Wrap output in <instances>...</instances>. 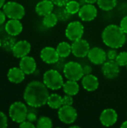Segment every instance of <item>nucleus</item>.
<instances>
[{"mask_svg":"<svg viewBox=\"0 0 127 128\" xmlns=\"http://www.w3.org/2000/svg\"><path fill=\"white\" fill-rule=\"evenodd\" d=\"M49 96V88L43 82L37 80L30 82L23 93L25 103L32 108H38L46 105Z\"/></svg>","mask_w":127,"mask_h":128,"instance_id":"nucleus-1","label":"nucleus"},{"mask_svg":"<svg viewBox=\"0 0 127 128\" xmlns=\"http://www.w3.org/2000/svg\"><path fill=\"white\" fill-rule=\"evenodd\" d=\"M102 40L107 46L119 49L125 44L127 37L120 26L110 24L103 29L102 32Z\"/></svg>","mask_w":127,"mask_h":128,"instance_id":"nucleus-2","label":"nucleus"},{"mask_svg":"<svg viewBox=\"0 0 127 128\" xmlns=\"http://www.w3.org/2000/svg\"><path fill=\"white\" fill-rule=\"evenodd\" d=\"M43 82L49 89L56 91L62 88L64 82L60 71L55 69H50L43 74Z\"/></svg>","mask_w":127,"mask_h":128,"instance_id":"nucleus-3","label":"nucleus"},{"mask_svg":"<svg viewBox=\"0 0 127 128\" xmlns=\"http://www.w3.org/2000/svg\"><path fill=\"white\" fill-rule=\"evenodd\" d=\"M63 73L65 78L68 80L79 81L84 76L83 67L76 62H68L65 64L63 69Z\"/></svg>","mask_w":127,"mask_h":128,"instance_id":"nucleus-4","label":"nucleus"},{"mask_svg":"<svg viewBox=\"0 0 127 128\" xmlns=\"http://www.w3.org/2000/svg\"><path fill=\"white\" fill-rule=\"evenodd\" d=\"M28 111V110L25 104L16 101L10 105L9 108V116L13 122L20 124L26 120Z\"/></svg>","mask_w":127,"mask_h":128,"instance_id":"nucleus-5","label":"nucleus"},{"mask_svg":"<svg viewBox=\"0 0 127 128\" xmlns=\"http://www.w3.org/2000/svg\"><path fill=\"white\" fill-rule=\"evenodd\" d=\"M3 10L7 17L9 19L21 20L25 14L24 7L16 2H6L3 6Z\"/></svg>","mask_w":127,"mask_h":128,"instance_id":"nucleus-6","label":"nucleus"},{"mask_svg":"<svg viewBox=\"0 0 127 128\" xmlns=\"http://www.w3.org/2000/svg\"><path fill=\"white\" fill-rule=\"evenodd\" d=\"M58 117L65 124H73L78 117V112L73 105H64L58 109Z\"/></svg>","mask_w":127,"mask_h":128,"instance_id":"nucleus-7","label":"nucleus"},{"mask_svg":"<svg viewBox=\"0 0 127 128\" xmlns=\"http://www.w3.org/2000/svg\"><path fill=\"white\" fill-rule=\"evenodd\" d=\"M83 34L84 26L82 23L79 21L70 22L65 29V36L68 40L71 41H75L76 40L81 39Z\"/></svg>","mask_w":127,"mask_h":128,"instance_id":"nucleus-8","label":"nucleus"},{"mask_svg":"<svg viewBox=\"0 0 127 128\" xmlns=\"http://www.w3.org/2000/svg\"><path fill=\"white\" fill-rule=\"evenodd\" d=\"M72 54L76 58H85L88 56L91 49L89 43L85 39H79L73 41L71 44Z\"/></svg>","mask_w":127,"mask_h":128,"instance_id":"nucleus-9","label":"nucleus"},{"mask_svg":"<svg viewBox=\"0 0 127 128\" xmlns=\"http://www.w3.org/2000/svg\"><path fill=\"white\" fill-rule=\"evenodd\" d=\"M101 70L106 78L113 80L120 74V65L115 60H106L102 64Z\"/></svg>","mask_w":127,"mask_h":128,"instance_id":"nucleus-10","label":"nucleus"},{"mask_svg":"<svg viewBox=\"0 0 127 128\" xmlns=\"http://www.w3.org/2000/svg\"><path fill=\"white\" fill-rule=\"evenodd\" d=\"M88 58L89 61L96 65H101L107 60L106 52L98 46L91 48L88 54Z\"/></svg>","mask_w":127,"mask_h":128,"instance_id":"nucleus-11","label":"nucleus"},{"mask_svg":"<svg viewBox=\"0 0 127 128\" xmlns=\"http://www.w3.org/2000/svg\"><path fill=\"white\" fill-rule=\"evenodd\" d=\"M78 14L82 21L90 22L97 17V9L93 4H85L80 8Z\"/></svg>","mask_w":127,"mask_h":128,"instance_id":"nucleus-12","label":"nucleus"},{"mask_svg":"<svg viewBox=\"0 0 127 128\" xmlns=\"http://www.w3.org/2000/svg\"><path fill=\"white\" fill-rule=\"evenodd\" d=\"M118 118L117 112L112 108L105 109L100 116V123L105 127H112L116 124Z\"/></svg>","mask_w":127,"mask_h":128,"instance_id":"nucleus-13","label":"nucleus"},{"mask_svg":"<svg viewBox=\"0 0 127 128\" xmlns=\"http://www.w3.org/2000/svg\"><path fill=\"white\" fill-rule=\"evenodd\" d=\"M40 56L43 62L49 64H54L60 58L56 49L52 46H46L43 48L40 51Z\"/></svg>","mask_w":127,"mask_h":128,"instance_id":"nucleus-14","label":"nucleus"},{"mask_svg":"<svg viewBox=\"0 0 127 128\" xmlns=\"http://www.w3.org/2000/svg\"><path fill=\"white\" fill-rule=\"evenodd\" d=\"M31 44L27 40H19L16 42L12 50V53L14 57L22 58L24 56H28L31 51Z\"/></svg>","mask_w":127,"mask_h":128,"instance_id":"nucleus-15","label":"nucleus"},{"mask_svg":"<svg viewBox=\"0 0 127 128\" xmlns=\"http://www.w3.org/2000/svg\"><path fill=\"white\" fill-rule=\"evenodd\" d=\"M19 68L25 74H32L37 68L35 59L33 57L28 56L22 57L19 62Z\"/></svg>","mask_w":127,"mask_h":128,"instance_id":"nucleus-16","label":"nucleus"},{"mask_svg":"<svg viewBox=\"0 0 127 128\" xmlns=\"http://www.w3.org/2000/svg\"><path fill=\"white\" fill-rule=\"evenodd\" d=\"M82 85L84 89L88 92H94L99 88V80L93 74L84 75L82 78Z\"/></svg>","mask_w":127,"mask_h":128,"instance_id":"nucleus-17","label":"nucleus"},{"mask_svg":"<svg viewBox=\"0 0 127 128\" xmlns=\"http://www.w3.org/2000/svg\"><path fill=\"white\" fill-rule=\"evenodd\" d=\"M5 31L10 36H16L22 31V24L19 20L10 19L5 25Z\"/></svg>","mask_w":127,"mask_h":128,"instance_id":"nucleus-18","label":"nucleus"},{"mask_svg":"<svg viewBox=\"0 0 127 128\" xmlns=\"http://www.w3.org/2000/svg\"><path fill=\"white\" fill-rule=\"evenodd\" d=\"M54 10V4L51 0H42L39 2L36 7L35 11L39 16H44L46 14L52 13Z\"/></svg>","mask_w":127,"mask_h":128,"instance_id":"nucleus-19","label":"nucleus"},{"mask_svg":"<svg viewBox=\"0 0 127 128\" xmlns=\"http://www.w3.org/2000/svg\"><path fill=\"white\" fill-rule=\"evenodd\" d=\"M25 74L22 70L20 68H12L7 72V79L10 82L13 83H20L25 80Z\"/></svg>","mask_w":127,"mask_h":128,"instance_id":"nucleus-20","label":"nucleus"},{"mask_svg":"<svg viewBox=\"0 0 127 128\" xmlns=\"http://www.w3.org/2000/svg\"><path fill=\"white\" fill-rule=\"evenodd\" d=\"M63 91L65 93V94L75 96L79 92V85L77 82V81L73 80H68L65 82H64L62 86Z\"/></svg>","mask_w":127,"mask_h":128,"instance_id":"nucleus-21","label":"nucleus"},{"mask_svg":"<svg viewBox=\"0 0 127 128\" xmlns=\"http://www.w3.org/2000/svg\"><path fill=\"white\" fill-rule=\"evenodd\" d=\"M46 104L51 109L58 110L63 106V97H61L58 94H51L49 96Z\"/></svg>","mask_w":127,"mask_h":128,"instance_id":"nucleus-22","label":"nucleus"},{"mask_svg":"<svg viewBox=\"0 0 127 128\" xmlns=\"http://www.w3.org/2000/svg\"><path fill=\"white\" fill-rule=\"evenodd\" d=\"M56 50L60 58H67L70 55V53H72L71 44L66 41L61 42L58 44Z\"/></svg>","mask_w":127,"mask_h":128,"instance_id":"nucleus-23","label":"nucleus"},{"mask_svg":"<svg viewBox=\"0 0 127 128\" xmlns=\"http://www.w3.org/2000/svg\"><path fill=\"white\" fill-rule=\"evenodd\" d=\"M54 13L57 16L58 21L61 22H66L69 20L71 16V14L67 10L65 7H57Z\"/></svg>","mask_w":127,"mask_h":128,"instance_id":"nucleus-24","label":"nucleus"},{"mask_svg":"<svg viewBox=\"0 0 127 128\" xmlns=\"http://www.w3.org/2000/svg\"><path fill=\"white\" fill-rule=\"evenodd\" d=\"M118 0H97L98 7L105 11H109L114 9L117 5Z\"/></svg>","mask_w":127,"mask_h":128,"instance_id":"nucleus-25","label":"nucleus"},{"mask_svg":"<svg viewBox=\"0 0 127 128\" xmlns=\"http://www.w3.org/2000/svg\"><path fill=\"white\" fill-rule=\"evenodd\" d=\"M58 21V20L57 16L55 15L54 12H52L43 16V24L47 28H52L57 24Z\"/></svg>","mask_w":127,"mask_h":128,"instance_id":"nucleus-26","label":"nucleus"},{"mask_svg":"<svg viewBox=\"0 0 127 128\" xmlns=\"http://www.w3.org/2000/svg\"><path fill=\"white\" fill-rule=\"evenodd\" d=\"M65 8L71 15H73L79 13L81 8V4L79 2L76 0H70L66 4Z\"/></svg>","mask_w":127,"mask_h":128,"instance_id":"nucleus-27","label":"nucleus"},{"mask_svg":"<svg viewBox=\"0 0 127 128\" xmlns=\"http://www.w3.org/2000/svg\"><path fill=\"white\" fill-rule=\"evenodd\" d=\"M36 127L37 128H52L53 127L52 121L47 116H41L37 119Z\"/></svg>","mask_w":127,"mask_h":128,"instance_id":"nucleus-28","label":"nucleus"},{"mask_svg":"<svg viewBox=\"0 0 127 128\" xmlns=\"http://www.w3.org/2000/svg\"><path fill=\"white\" fill-rule=\"evenodd\" d=\"M115 61L120 67H126L127 65V52L124 51L118 53Z\"/></svg>","mask_w":127,"mask_h":128,"instance_id":"nucleus-29","label":"nucleus"},{"mask_svg":"<svg viewBox=\"0 0 127 128\" xmlns=\"http://www.w3.org/2000/svg\"><path fill=\"white\" fill-rule=\"evenodd\" d=\"M15 44H16L15 40L13 38L9 37V38H6L3 40L1 46H3V48L5 50H7V51H12V50H13V46H14Z\"/></svg>","mask_w":127,"mask_h":128,"instance_id":"nucleus-30","label":"nucleus"},{"mask_svg":"<svg viewBox=\"0 0 127 128\" xmlns=\"http://www.w3.org/2000/svg\"><path fill=\"white\" fill-rule=\"evenodd\" d=\"M106 55H107V59L108 60H115L118 53L116 49L111 48L110 50H109L106 52Z\"/></svg>","mask_w":127,"mask_h":128,"instance_id":"nucleus-31","label":"nucleus"},{"mask_svg":"<svg viewBox=\"0 0 127 128\" xmlns=\"http://www.w3.org/2000/svg\"><path fill=\"white\" fill-rule=\"evenodd\" d=\"M66 63L67 62H65L64 58H60L59 60L56 63L54 64V65H55V68L54 69H55V70H57L58 71H60V70L63 71V69H64V65H65Z\"/></svg>","mask_w":127,"mask_h":128,"instance_id":"nucleus-32","label":"nucleus"},{"mask_svg":"<svg viewBox=\"0 0 127 128\" xmlns=\"http://www.w3.org/2000/svg\"><path fill=\"white\" fill-rule=\"evenodd\" d=\"M7 127V118L6 115L0 111V128H6Z\"/></svg>","mask_w":127,"mask_h":128,"instance_id":"nucleus-33","label":"nucleus"},{"mask_svg":"<svg viewBox=\"0 0 127 128\" xmlns=\"http://www.w3.org/2000/svg\"><path fill=\"white\" fill-rule=\"evenodd\" d=\"M26 120L34 123L35 122L37 121V113L36 112L33 111V110H31V111H28V114H27V118H26Z\"/></svg>","mask_w":127,"mask_h":128,"instance_id":"nucleus-34","label":"nucleus"},{"mask_svg":"<svg viewBox=\"0 0 127 128\" xmlns=\"http://www.w3.org/2000/svg\"><path fill=\"white\" fill-rule=\"evenodd\" d=\"M73 96L65 94L63 97V106L64 105H73Z\"/></svg>","mask_w":127,"mask_h":128,"instance_id":"nucleus-35","label":"nucleus"},{"mask_svg":"<svg viewBox=\"0 0 127 128\" xmlns=\"http://www.w3.org/2000/svg\"><path fill=\"white\" fill-rule=\"evenodd\" d=\"M120 26L121 28V29L124 31V32L127 34V16H125L120 22Z\"/></svg>","mask_w":127,"mask_h":128,"instance_id":"nucleus-36","label":"nucleus"},{"mask_svg":"<svg viewBox=\"0 0 127 128\" xmlns=\"http://www.w3.org/2000/svg\"><path fill=\"white\" fill-rule=\"evenodd\" d=\"M36 126L32 122H31L28 120H25L19 124V128H34Z\"/></svg>","mask_w":127,"mask_h":128,"instance_id":"nucleus-37","label":"nucleus"},{"mask_svg":"<svg viewBox=\"0 0 127 128\" xmlns=\"http://www.w3.org/2000/svg\"><path fill=\"white\" fill-rule=\"evenodd\" d=\"M54 5L57 7H65L70 0H51Z\"/></svg>","mask_w":127,"mask_h":128,"instance_id":"nucleus-38","label":"nucleus"},{"mask_svg":"<svg viewBox=\"0 0 127 128\" xmlns=\"http://www.w3.org/2000/svg\"><path fill=\"white\" fill-rule=\"evenodd\" d=\"M83 72H84V75H88V74H91L92 73V68L91 65L86 64L85 66H83Z\"/></svg>","mask_w":127,"mask_h":128,"instance_id":"nucleus-39","label":"nucleus"},{"mask_svg":"<svg viewBox=\"0 0 127 128\" xmlns=\"http://www.w3.org/2000/svg\"><path fill=\"white\" fill-rule=\"evenodd\" d=\"M6 15L4 12V10H0V25L3 24L5 21Z\"/></svg>","mask_w":127,"mask_h":128,"instance_id":"nucleus-40","label":"nucleus"},{"mask_svg":"<svg viewBox=\"0 0 127 128\" xmlns=\"http://www.w3.org/2000/svg\"><path fill=\"white\" fill-rule=\"evenodd\" d=\"M86 4H94L96 2H97V0H84Z\"/></svg>","mask_w":127,"mask_h":128,"instance_id":"nucleus-41","label":"nucleus"},{"mask_svg":"<svg viewBox=\"0 0 127 128\" xmlns=\"http://www.w3.org/2000/svg\"><path fill=\"white\" fill-rule=\"evenodd\" d=\"M121 128H127V121H125L122 123V124L121 125Z\"/></svg>","mask_w":127,"mask_h":128,"instance_id":"nucleus-42","label":"nucleus"},{"mask_svg":"<svg viewBox=\"0 0 127 128\" xmlns=\"http://www.w3.org/2000/svg\"><path fill=\"white\" fill-rule=\"evenodd\" d=\"M4 2H5V0H0V8H3L4 4H5Z\"/></svg>","mask_w":127,"mask_h":128,"instance_id":"nucleus-43","label":"nucleus"},{"mask_svg":"<svg viewBox=\"0 0 127 128\" xmlns=\"http://www.w3.org/2000/svg\"><path fill=\"white\" fill-rule=\"evenodd\" d=\"M79 126H77V125H72L70 126V128H79Z\"/></svg>","mask_w":127,"mask_h":128,"instance_id":"nucleus-44","label":"nucleus"},{"mask_svg":"<svg viewBox=\"0 0 127 128\" xmlns=\"http://www.w3.org/2000/svg\"><path fill=\"white\" fill-rule=\"evenodd\" d=\"M1 45H2V42H1V40H0V47L1 46Z\"/></svg>","mask_w":127,"mask_h":128,"instance_id":"nucleus-45","label":"nucleus"},{"mask_svg":"<svg viewBox=\"0 0 127 128\" xmlns=\"http://www.w3.org/2000/svg\"><path fill=\"white\" fill-rule=\"evenodd\" d=\"M126 67H127V66H126Z\"/></svg>","mask_w":127,"mask_h":128,"instance_id":"nucleus-46","label":"nucleus"}]
</instances>
